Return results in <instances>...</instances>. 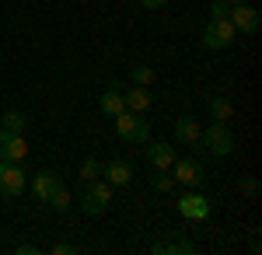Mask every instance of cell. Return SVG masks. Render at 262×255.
I'll return each mask as SVG.
<instances>
[{
    "label": "cell",
    "instance_id": "6da1fadb",
    "mask_svg": "<svg viewBox=\"0 0 262 255\" xmlns=\"http://www.w3.org/2000/svg\"><path fill=\"white\" fill-rule=\"evenodd\" d=\"M192 147H200L210 157H227L234 154V133L227 130V122H210L206 130H200V140Z\"/></svg>",
    "mask_w": 262,
    "mask_h": 255
},
{
    "label": "cell",
    "instance_id": "7a4b0ae2",
    "mask_svg": "<svg viewBox=\"0 0 262 255\" xmlns=\"http://www.w3.org/2000/svg\"><path fill=\"white\" fill-rule=\"evenodd\" d=\"M116 137L122 143H147L150 140V122L143 119V112H119L116 116Z\"/></svg>",
    "mask_w": 262,
    "mask_h": 255
},
{
    "label": "cell",
    "instance_id": "3957f363",
    "mask_svg": "<svg viewBox=\"0 0 262 255\" xmlns=\"http://www.w3.org/2000/svg\"><path fill=\"white\" fill-rule=\"evenodd\" d=\"M108 203H112V185L101 182V178H91L88 189L81 193V210L88 217H101L105 210H108Z\"/></svg>",
    "mask_w": 262,
    "mask_h": 255
},
{
    "label": "cell",
    "instance_id": "277c9868",
    "mask_svg": "<svg viewBox=\"0 0 262 255\" xmlns=\"http://www.w3.org/2000/svg\"><path fill=\"white\" fill-rule=\"evenodd\" d=\"M234 39H238V32H234V25H231L227 18H210V21H206V28H203V46L213 49V53L231 49Z\"/></svg>",
    "mask_w": 262,
    "mask_h": 255
},
{
    "label": "cell",
    "instance_id": "5b68a950",
    "mask_svg": "<svg viewBox=\"0 0 262 255\" xmlns=\"http://www.w3.org/2000/svg\"><path fill=\"white\" fill-rule=\"evenodd\" d=\"M28 189V175L21 172L18 161H0V196L14 199Z\"/></svg>",
    "mask_w": 262,
    "mask_h": 255
},
{
    "label": "cell",
    "instance_id": "8992f818",
    "mask_svg": "<svg viewBox=\"0 0 262 255\" xmlns=\"http://www.w3.org/2000/svg\"><path fill=\"white\" fill-rule=\"evenodd\" d=\"M227 21L234 25V32L255 35L259 25H262V14H259V7H252V4H231V7H227Z\"/></svg>",
    "mask_w": 262,
    "mask_h": 255
},
{
    "label": "cell",
    "instance_id": "52a82bcc",
    "mask_svg": "<svg viewBox=\"0 0 262 255\" xmlns=\"http://www.w3.org/2000/svg\"><path fill=\"white\" fill-rule=\"evenodd\" d=\"M171 178L182 182L185 189H200L206 172H203V164L196 157H175V161H171Z\"/></svg>",
    "mask_w": 262,
    "mask_h": 255
},
{
    "label": "cell",
    "instance_id": "ba28073f",
    "mask_svg": "<svg viewBox=\"0 0 262 255\" xmlns=\"http://www.w3.org/2000/svg\"><path fill=\"white\" fill-rule=\"evenodd\" d=\"M28 157V143L25 133H11V130H0V161H25Z\"/></svg>",
    "mask_w": 262,
    "mask_h": 255
},
{
    "label": "cell",
    "instance_id": "9c48e42d",
    "mask_svg": "<svg viewBox=\"0 0 262 255\" xmlns=\"http://www.w3.org/2000/svg\"><path fill=\"white\" fill-rule=\"evenodd\" d=\"M210 210H213V206H210V199L200 196V193H185V196L179 199V214L185 217V220H196V224H200V220L210 217Z\"/></svg>",
    "mask_w": 262,
    "mask_h": 255
},
{
    "label": "cell",
    "instance_id": "30bf717a",
    "mask_svg": "<svg viewBox=\"0 0 262 255\" xmlns=\"http://www.w3.org/2000/svg\"><path fill=\"white\" fill-rule=\"evenodd\" d=\"M122 101H126L129 112H147V109L154 105V95H150V88H143V84H129V88H122Z\"/></svg>",
    "mask_w": 262,
    "mask_h": 255
},
{
    "label": "cell",
    "instance_id": "8fae6325",
    "mask_svg": "<svg viewBox=\"0 0 262 255\" xmlns=\"http://www.w3.org/2000/svg\"><path fill=\"white\" fill-rule=\"evenodd\" d=\"M171 161H175V147L168 140H158V143L147 140V164L150 168H171Z\"/></svg>",
    "mask_w": 262,
    "mask_h": 255
},
{
    "label": "cell",
    "instance_id": "7c38bea8",
    "mask_svg": "<svg viewBox=\"0 0 262 255\" xmlns=\"http://www.w3.org/2000/svg\"><path fill=\"white\" fill-rule=\"evenodd\" d=\"M28 185H32V193H35V196H39L42 203H46V199H49V196H53V193H56V189L63 185V178L56 175V172H46V168H42V172H39L35 178H32Z\"/></svg>",
    "mask_w": 262,
    "mask_h": 255
},
{
    "label": "cell",
    "instance_id": "4fadbf2b",
    "mask_svg": "<svg viewBox=\"0 0 262 255\" xmlns=\"http://www.w3.org/2000/svg\"><path fill=\"white\" fill-rule=\"evenodd\" d=\"M105 182H108L112 189L129 185V182H133V164H129V161H108V164H105Z\"/></svg>",
    "mask_w": 262,
    "mask_h": 255
},
{
    "label": "cell",
    "instance_id": "5bb4252c",
    "mask_svg": "<svg viewBox=\"0 0 262 255\" xmlns=\"http://www.w3.org/2000/svg\"><path fill=\"white\" fill-rule=\"evenodd\" d=\"M200 130L203 126L192 116H179L175 119V140H179V143H189V147H192V143L200 140Z\"/></svg>",
    "mask_w": 262,
    "mask_h": 255
},
{
    "label": "cell",
    "instance_id": "9a60e30c",
    "mask_svg": "<svg viewBox=\"0 0 262 255\" xmlns=\"http://www.w3.org/2000/svg\"><path fill=\"white\" fill-rule=\"evenodd\" d=\"M150 252L154 255H192L196 245L185 241V238H175V241H158V245H150Z\"/></svg>",
    "mask_w": 262,
    "mask_h": 255
},
{
    "label": "cell",
    "instance_id": "2e32d148",
    "mask_svg": "<svg viewBox=\"0 0 262 255\" xmlns=\"http://www.w3.org/2000/svg\"><path fill=\"white\" fill-rule=\"evenodd\" d=\"M119 112H126V101H122V91H119V88H108V91L101 95V116L116 119Z\"/></svg>",
    "mask_w": 262,
    "mask_h": 255
},
{
    "label": "cell",
    "instance_id": "e0dca14e",
    "mask_svg": "<svg viewBox=\"0 0 262 255\" xmlns=\"http://www.w3.org/2000/svg\"><path fill=\"white\" fill-rule=\"evenodd\" d=\"M206 109H210V116H213V122H227L231 119V101L221 98V95H213V98H206Z\"/></svg>",
    "mask_w": 262,
    "mask_h": 255
},
{
    "label": "cell",
    "instance_id": "ac0fdd59",
    "mask_svg": "<svg viewBox=\"0 0 262 255\" xmlns=\"http://www.w3.org/2000/svg\"><path fill=\"white\" fill-rule=\"evenodd\" d=\"M25 126H28V119H25V112H18V109H7V112L0 116V130H11V133H25Z\"/></svg>",
    "mask_w": 262,
    "mask_h": 255
},
{
    "label": "cell",
    "instance_id": "d6986e66",
    "mask_svg": "<svg viewBox=\"0 0 262 255\" xmlns=\"http://www.w3.org/2000/svg\"><path fill=\"white\" fill-rule=\"evenodd\" d=\"M129 84H143V88H150V84H154V70H150L147 63L129 67Z\"/></svg>",
    "mask_w": 262,
    "mask_h": 255
},
{
    "label": "cell",
    "instance_id": "ffe728a7",
    "mask_svg": "<svg viewBox=\"0 0 262 255\" xmlns=\"http://www.w3.org/2000/svg\"><path fill=\"white\" fill-rule=\"evenodd\" d=\"M150 185H154L158 193H168V189L175 185V178L168 175V168H154V175H150Z\"/></svg>",
    "mask_w": 262,
    "mask_h": 255
},
{
    "label": "cell",
    "instance_id": "44dd1931",
    "mask_svg": "<svg viewBox=\"0 0 262 255\" xmlns=\"http://www.w3.org/2000/svg\"><path fill=\"white\" fill-rule=\"evenodd\" d=\"M46 203H49V206H53L56 214H63V210H70V193H67V185H60V189H56L53 196L46 199Z\"/></svg>",
    "mask_w": 262,
    "mask_h": 255
},
{
    "label": "cell",
    "instance_id": "7402d4cb",
    "mask_svg": "<svg viewBox=\"0 0 262 255\" xmlns=\"http://www.w3.org/2000/svg\"><path fill=\"white\" fill-rule=\"evenodd\" d=\"M81 178H84V182H91V178H101V164L88 157V161L81 164Z\"/></svg>",
    "mask_w": 262,
    "mask_h": 255
},
{
    "label": "cell",
    "instance_id": "603a6c76",
    "mask_svg": "<svg viewBox=\"0 0 262 255\" xmlns=\"http://www.w3.org/2000/svg\"><path fill=\"white\" fill-rule=\"evenodd\" d=\"M242 193H245V196H259V178H255V175H245L242 178Z\"/></svg>",
    "mask_w": 262,
    "mask_h": 255
},
{
    "label": "cell",
    "instance_id": "cb8c5ba5",
    "mask_svg": "<svg viewBox=\"0 0 262 255\" xmlns=\"http://www.w3.org/2000/svg\"><path fill=\"white\" fill-rule=\"evenodd\" d=\"M227 7H231V4H224V0H213L210 14H213V18H227Z\"/></svg>",
    "mask_w": 262,
    "mask_h": 255
},
{
    "label": "cell",
    "instance_id": "d4e9b609",
    "mask_svg": "<svg viewBox=\"0 0 262 255\" xmlns=\"http://www.w3.org/2000/svg\"><path fill=\"white\" fill-rule=\"evenodd\" d=\"M143 7H147V11H161L164 4H168V0H140Z\"/></svg>",
    "mask_w": 262,
    "mask_h": 255
},
{
    "label": "cell",
    "instance_id": "484cf974",
    "mask_svg": "<svg viewBox=\"0 0 262 255\" xmlns=\"http://www.w3.org/2000/svg\"><path fill=\"white\" fill-rule=\"evenodd\" d=\"M70 252H77V248H74V245H56V248H53V255H70Z\"/></svg>",
    "mask_w": 262,
    "mask_h": 255
},
{
    "label": "cell",
    "instance_id": "4316f807",
    "mask_svg": "<svg viewBox=\"0 0 262 255\" xmlns=\"http://www.w3.org/2000/svg\"><path fill=\"white\" fill-rule=\"evenodd\" d=\"M35 252H39L35 245H18V255H35Z\"/></svg>",
    "mask_w": 262,
    "mask_h": 255
},
{
    "label": "cell",
    "instance_id": "83f0119b",
    "mask_svg": "<svg viewBox=\"0 0 262 255\" xmlns=\"http://www.w3.org/2000/svg\"><path fill=\"white\" fill-rule=\"evenodd\" d=\"M224 4H248V0H224Z\"/></svg>",
    "mask_w": 262,
    "mask_h": 255
},
{
    "label": "cell",
    "instance_id": "f1b7e54d",
    "mask_svg": "<svg viewBox=\"0 0 262 255\" xmlns=\"http://www.w3.org/2000/svg\"><path fill=\"white\" fill-rule=\"evenodd\" d=\"M248 4H255V0H248Z\"/></svg>",
    "mask_w": 262,
    "mask_h": 255
}]
</instances>
